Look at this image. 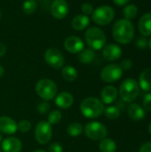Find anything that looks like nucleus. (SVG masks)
Instances as JSON below:
<instances>
[{"mask_svg": "<svg viewBox=\"0 0 151 152\" xmlns=\"http://www.w3.org/2000/svg\"><path fill=\"white\" fill-rule=\"evenodd\" d=\"M112 35L117 43L122 45L129 44L134 37V27L130 20L121 19L114 24Z\"/></svg>", "mask_w": 151, "mask_h": 152, "instance_id": "nucleus-1", "label": "nucleus"}, {"mask_svg": "<svg viewBox=\"0 0 151 152\" xmlns=\"http://www.w3.org/2000/svg\"><path fill=\"white\" fill-rule=\"evenodd\" d=\"M104 103L95 97L85 98L80 104L81 113L87 118H97L104 112Z\"/></svg>", "mask_w": 151, "mask_h": 152, "instance_id": "nucleus-2", "label": "nucleus"}, {"mask_svg": "<svg viewBox=\"0 0 151 152\" xmlns=\"http://www.w3.org/2000/svg\"><path fill=\"white\" fill-rule=\"evenodd\" d=\"M36 93L43 101H51L58 94L57 85L49 78H42L36 84Z\"/></svg>", "mask_w": 151, "mask_h": 152, "instance_id": "nucleus-3", "label": "nucleus"}, {"mask_svg": "<svg viewBox=\"0 0 151 152\" xmlns=\"http://www.w3.org/2000/svg\"><path fill=\"white\" fill-rule=\"evenodd\" d=\"M85 39L88 46L93 50L102 49L107 40L105 33L98 27L89 28L85 34Z\"/></svg>", "mask_w": 151, "mask_h": 152, "instance_id": "nucleus-4", "label": "nucleus"}, {"mask_svg": "<svg viewBox=\"0 0 151 152\" xmlns=\"http://www.w3.org/2000/svg\"><path fill=\"white\" fill-rule=\"evenodd\" d=\"M140 94V86L135 79L127 78L120 85L119 96L125 102H133Z\"/></svg>", "mask_w": 151, "mask_h": 152, "instance_id": "nucleus-5", "label": "nucleus"}, {"mask_svg": "<svg viewBox=\"0 0 151 152\" xmlns=\"http://www.w3.org/2000/svg\"><path fill=\"white\" fill-rule=\"evenodd\" d=\"M115 17L114 9L109 5H101L96 8L92 13V19L93 22L100 26H105L109 24Z\"/></svg>", "mask_w": 151, "mask_h": 152, "instance_id": "nucleus-6", "label": "nucleus"}, {"mask_svg": "<svg viewBox=\"0 0 151 152\" xmlns=\"http://www.w3.org/2000/svg\"><path fill=\"white\" fill-rule=\"evenodd\" d=\"M84 132L89 139L93 141H101L106 138L108 134L107 127L96 121L87 123L84 127Z\"/></svg>", "mask_w": 151, "mask_h": 152, "instance_id": "nucleus-7", "label": "nucleus"}, {"mask_svg": "<svg viewBox=\"0 0 151 152\" xmlns=\"http://www.w3.org/2000/svg\"><path fill=\"white\" fill-rule=\"evenodd\" d=\"M35 139L39 144H47L53 136L52 126L47 121H40L36 124L35 128Z\"/></svg>", "mask_w": 151, "mask_h": 152, "instance_id": "nucleus-8", "label": "nucleus"}, {"mask_svg": "<svg viewBox=\"0 0 151 152\" xmlns=\"http://www.w3.org/2000/svg\"><path fill=\"white\" fill-rule=\"evenodd\" d=\"M123 70L117 64H109L101 71V78L106 83H114L121 78Z\"/></svg>", "mask_w": 151, "mask_h": 152, "instance_id": "nucleus-9", "label": "nucleus"}, {"mask_svg": "<svg viewBox=\"0 0 151 152\" xmlns=\"http://www.w3.org/2000/svg\"><path fill=\"white\" fill-rule=\"evenodd\" d=\"M45 62L53 69H61L64 65V57L61 52L56 48H49L44 53Z\"/></svg>", "mask_w": 151, "mask_h": 152, "instance_id": "nucleus-10", "label": "nucleus"}, {"mask_svg": "<svg viewBox=\"0 0 151 152\" xmlns=\"http://www.w3.org/2000/svg\"><path fill=\"white\" fill-rule=\"evenodd\" d=\"M69 12V4L65 0H54L51 5L52 15L58 20H61L67 16Z\"/></svg>", "mask_w": 151, "mask_h": 152, "instance_id": "nucleus-11", "label": "nucleus"}, {"mask_svg": "<svg viewBox=\"0 0 151 152\" xmlns=\"http://www.w3.org/2000/svg\"><path fill=\"white\" fill-rule=\"evenodd\" d=\"M64 47L70 53H79L85 49V44L81 38L72 36L65 39Z\"/></svg>", "mask_w": 151, "mask_h": 152, "instance_id": "nucleus-12", "label": "nucleus"}, {"mask_svg": "<svg viewBox=\"0 0 151 152\" xmlns=\"http://www.w3.org/2000/svg\"><path fill=\"white\" fill-rule=\"evenodd\" d=\"M102 55L104 59H106L107 61H117L122 55V49L118 45L109 44L107 45H104L102 50Z\"/></svg>", "mask_w": 151, "mask_h": 152, "instance_id": "nucleus-13", "label": "nucleus"}, {"mask_svg": "<svg viewBox=\"0 0 151 152\" xmlns=\"http://www.w3.org/2000/svg\"><path fill=\"white\" fill-rule=\"evenodd\" d=\"M55 105L62 110L69 109L74 103V97L69 92H61L54 97Z\"/></svg>", "mask_w": 151, "mask_h": 152, "instance_id": "nucleus-14", "label": "nucleus"}, {"mask_svg": "<svg viewBox=\"0 0 151 152\" xmlns=\"http://www.w3.org/2000/svg\"><path fill=\"white\" fill-rule=\"evenodd\" d=\"M17 123L7 116L0 117V132L4 134H13L17 132Z\"/></svg>", "mask_w": 151, "mask_h": 152, "instance_id": "nucleus-15", "label": "nucleus"}, {"mask_svg": "<svg viewBox=\"0 0 151 152\" xmlns=\"http://www.w3.org/2000/svg\"><path fill=\"white\" fill-rule=\"evenodd\" d=\"M1 147L3 152H20L22 143L18 138L8 137L3 140Z\"/></svg>", "mask_w": 151, "mask_h": 152, "instance_id": "nucleus-16", "label": "nucleus"}, {"mask_svg": "<svg viewBox=\"0 0 151 152\" xmlns=\"http://www.w3.org/2000/svg\"><path fill=\"white\" fill-rule=\"evenodd\" d=\"M117 95H118V92L115 86H107L101 90V102L105 104H111L117 100Z\"/></svg>", "mask_w": 151, "mask_h": 152, "instance_id": "nucleus-17", "label": "nucleus"}, {"mask_svg": "<svg viewBox=\"0 0 151 152\" xmlns=\"http://www.w3.org/2000/svg\"><path fill=\"white\" fill-rule=\"evenodd\" d=\"M139 30L144 37L151 36V12H147L142 16L139 20Z\"/></svg>", "mask_w": 151, "mask_h": 152, "instance_id": "nucleus-18", "label": "nucleus"}, {"mask_svg": "<svg viewBox=\"0 0 151 152\" xmlns=\"http://www.w3.org/2000/svg\"><path fill=\"white\" fill-rule=\"evenodd\" d=\"M127 113L131 119L134 121H139L144 118L145 117V110L142 108L139 104L131 103L127 107Z\"/></svg>", "mask_w": 151, "mask_h": 152, "instance_id": "nucleus-19", "label": "nucleus"}, {"mask_svg": "<svg viewBox=\"0 0 151 152\" xmlns=\"http://www.w3.org/2000/svg\"><path fill=\"white\" fill-rule=\"evenodd\" d=\"M90 23V19L87 15L80 14L77 15L71 22V26L75 30H83L85 29Z\"/></svg>", "mask_w": 151, "mask_h": 152, "instance_id": "nucleus-20", "label": "nucleus"}, {"mask_svg": "<svg viewBox=\"0 0 151 152\" xmlns=\"http://www.w3.org/2000/svg\"><path fill=\"white\" fill-rule=\"evenodd\" d=\"M140 86L146 92H151V68L144 69L139 77Z\"/></svg>", "mask_w": 151, "mask_h": 152, "instance_id": "nucleus-21", "label": "nucleus"}, {"mask_svg": "<svg viewBox=\"0 0 151 152\" xmlns=\"http://www.w3.org/2000/svg\"><path fill=\"white\" fill-rule=\"evenodd\" d=\"M61 75L67 82H74L77 78V71L72 66H65L61 69Z\"/></svg>", "mask_w": 151, "mask_h": 152, "instance_id": "nucleus-22", "label": "nucleus"}, {"mask_svg": "<svg viewBox=\"0 0 151 152\" xmlns=\"http://www.w3.org/2000/svg\"><path fill=\"white\" fill-rule=\"evenodd\" d=\"M94 57H95L94 51L91 48H87V49H84L79 53L77 59L83 64H89L93 61Z\"/></svg>", "mask_w": 151, "mask_h": 152, "instance_id": "nucleus-23", "label": "nucleus"}, {"mask_svg": "<svg viewBox=\"0 0 151 152\" xmlns=\"http://www.w3.org/2000/svg\"><path fill=\"white\" fill-rule=\"evenodd\" d=\"M99 149L101 152H115L117 150V144L112 139L104 138L101 140Z\"/></svg>", "mask_w": 151, "mask_h": 152, "instance_id": "nucleus-24", "label": "nucleus"}, {"mask_svg": "<svg viewBox=\"0 0 151 152\" xmlns=\"http://www.w3.org/2000/svg\"><path fill=\"white\" fill-rule=\"evenodd\" d=\"M84 131L83 126L78 122H73L69 124L67 127V133L71 137H77L79 136Z\"/></svg>", "mask_w": 151, "mask_h": 152, "instance_id": "nucleus-25", "label": "nucleus"}, {"mask_svg": "<svg viewBox=\"0 0 151 152\" xmlns=\"http://www.w3.org/2000/svg\"><path fill=\"white\" fill-rule=\"evenodd\" d=\"M103 113L105 114L107 118L111 119V120H115V119H117L119 118L120 110H119V108H117L116 106H109L104 110Z\"/></svg>", "mask_w": 151, "mask_h": 152, "instance_id": "nucleus-26", "label": "nucleus"}, {"mask_svg": "<svg viewBox=\"0 0 151 152\" xmlns=\"http://www.w3.org/2000/svg\"><path fill=\"white\" fill-rule=\"evenodd\" d=\"M138 13V8L135 4H128L124 9V16L125 20H133Z\"/></svg>", "mask_w": 151, "mask_h": 152, "instance_id": "nucleus-27", "label": "nucleus"}, {"mask_svg": "<svg viewBox=\"0 0 151 152\" xmlns=\"http://www.w3.org/2000/svg\"><path fill=\"white\" fill-rule=\"evenodd\" d=\"M37 4L36 0H26L22 4V11L26 14H32L36 12Z\"/></svg>", "mask_w": 151, "mask_h": 152, "instance_id": "nucleus-28", "label": "nucleus"}, {"mask_svg": "<svg viewBox=\"0 0 151 152\" xmlns=\"http://www.w3.org/2000/svg\"><path fill=\"white\" fill-rule=\"evenodd\" d=\"M61 118H62L61 112L59 110H54L49 113V115L47 117V122L51 126L52 125H57L61 122Z\"/></svg>", "mask_w": 151, "mask_h": 152, "instance_id": "nucleus-29", "label": "nucleus"}, {"mask_svg": "<svg viewBox=\"0 0 151 152\" xmlns=\"http://www.w3.org/2000/svg\"><path fill=\"white\" fill-rule=\"evenodd\" d=\"M31 129V123L28 120H20L19 123H17V130L20 131L22 134L28 133Z\"/></svg>", "mask_w": 151, "mask_h": 152, "instance_id": "nucleus-30", "label": "nucleus"}, {"mask_svg": "<svg viewBox=\"0 0 151 152\" xmlns=\"http://www.w3.org/2000/svg\"><path fill=\"white\" fill-rule=\"evenodd\" d=\"M50 108V104L46 102V101H43L41 102L38 105H37V110L40 114H44L48 111Z\"/></svg>", "mask_w": 151, "mask_h": 152, "instance_id": "nucleus-31", "label": "nucleus"}, {"mask_svg": "<svg viewBox=\"0 0 151 152\" xmlns=\"http://www.w3.org/2000/svg\"><path fill=\"white\" fill-rule=\"evenodd\" d=\"M143 108L144 110L151 112V94H147L143 98Z\"/></svg>", "mask_w": 151, "mask_h": 152, "instance_id": "nucleus-32", "label": "nucleus"}, {"mask_svg": "<svg viewBox=\"0 0 151 152\" xmlns=\"http://www.w3.org/2000/svg\"><path fill=\"white\" fill-rule=\"evenodd\" d=\"M48 152H63V148L59 142H53L48 147Z\"/></svg>", "mask_w": 151, "mask_h": 152, "instance_id": "nucleus-33", "label": "nucleus"}, {"mask_svg": "<svg viewBox=\"0 0 151 152\" xmlns=\"http://www.w3.org/2000/svg\"><path fill=\"white\" fill-rule=\"evenodd\" d=\"M81 10L83 12V13L85 15H90L93 13V7L91 4L89 3H84L82 4V7H81Z\"/></svg>", "mask_w": 151, "mask_h": 152, "instance_id": "nucleus-34", "label": "nucleus"}, {"mask_svg": "<svg viewBox=\"0 0 151 152\" xmlns=\"http://www.w3.org/2000/svg\"><path fill=\"white\" fill-rule=\"evenodd\" d=\"M119 66L122 69V70H129L133 67V61L130 59H125V60L122 61V62Z\"/></svg>", "mask_w": 151, "mask_h": 152, "instance_id": "nucleus-35", "label": "nucleus"}, {"mask_svg": "<svg viewBox=\"0 0 151 152\" xmlns=\"http://www.w3.org/2000/svg\"><path fill=\"white\" fill-rule=\"evenodd\" d=\"M148 43H149V41L144 37V36H142V37H139V38L137 39V41H136V45H137L139 48H141V49H144V48L147 47Z\"/></svg>", "mask_w": 151, "mask_h": 152, "instance_id": "nucleus-36", "label": "nucleus"}, {"mask_svg": "<svg viewBox=\"0 0 151 152\" xmlns=\"http://www.w3.org/2000/svg\"><path fill=\"white\" fill-rule=\"evenodd\" d=\"M140 152H151V142L143 143L140 149Z\"/></svg>", "mask_w": 151, "mask_h": 152, "instance_id": "nucleus-37", "label": "nucleus"}, {"mask_svg": "<svg viewBox=\"0 0 151 152\" xmlns=\"http://www.w3.org/2000/svg\"><path fill=\"white\" fill-rule=\"evenodd\" d=\"M130 0H113V2L117 4V5H119V6H123V5H125L126 4H128Z\"/></svg>", "mask_w": 151, "mask_h": 152, "instance_id": "nucleus-38", "label": "nucleus"}, {"mask_svg": "<svg viewBox=\"0 0 151 152\" xmlns=\"http://www.w3.org/2000/svg\"><path fill=\"white\" fill-rule=\"evenodd\" d=\"M5 53H6V47H5V45L3 43L0 42V57L4 55Z\"/></svg>", "mask_w": 151, "mask_h": 152, "instance_id": "nucleus-39", "label": "nucleus"}, {"mask_svg": "<svg viewBox=\"0 0 151 152\" xmlns=\"http://www.w3.org/2000/svg\"><path fill=\"white\" fill-rule=\"evenodd\" d=\"M4 74V67H3V66H1V65H0V78H1V77H3Z\"/></svg>", "mask_w": 151, "mask_h": 152, "instance_id": "nucleus-40", "label": "nucleus"}, {"mask_svg": "<svg viewBox=\"0 0 151 152\" xmlns=\"http://www.w3.org/2000/svg\"><path fill=\"white\" fill-rule=\"evenodd\" d=\"M32 152H46L45 151H43V150H36V151H33Z\"/></svg>", "mask_w": 151, "mask_h": 152, "instance_id": "nucleus-41", "label": "nucleus"}, {"mask_svg": "<svg viewBox=\"0 0 151 152\" xmlns=\"http://www.w3.org/2000/svg\"><path fill=\"white\" fill-rule=\"evenodd\" d=\"M148 46L150 47V49L151 50V38L149 40V43H148Z\"/></svg>", "mask_w": 151, "mask_h": 152, "instance_id": "nucleus-42", "label": "nucleus"}, {"mask_svg": "<svg viewBox=\"0 0 151 152\" xmlns=\"http://www.w3.org/2000/svg\"><path fill=\"white\" fill-rule=\"evenodd\" d=\"M149 132H150V135H151V122H150V124L149 125Z\"/></svg>", "mask_w": 151, "mask_h": 152, "instance_id": "nucleus-43", "label": "nucleus"}, {"mask_svg": "<svg viewBox=\"0 0 151 152\" xmlns=\"http://www.w3.org/2000/svg\"><path fill=\"white\" fill-rule=\"evenodd\" d=\"M1 141H2V135H1V133H0V142H1Z\"/></svg>", "mask_w": 151, "mask_h": 152, "instance_id": "nucleus-44", "label": "nucleus"}, {"mask_svg": "<svg viewBox=\"0 0 151 152\" xmlns=\"http://www.w3.org/2000/svg\"><path fill=\"white\" fill-rule=\"evenodd\" d=\"M1 15H2V14H1V11H0V18H1Z\"/></svg>", "mask_w": 151, "mask_h": 152, "instance_id": "nucleus-45", "label": "nucleus"}, {"mask_svg": "<svg viewBox=\"0 0 151 152\" xmlns=\"http://www.w3.org/2000/svg\"><path fill=\"white\" fill-rule=\"evenodd\" d=\"M0 152H3V151H1V150H0Z\"/></svg>", "mask_w": 151, "mask_h": 152, "instance_id": "nucleus-46", "label": "nucleus"}]
</instances>
